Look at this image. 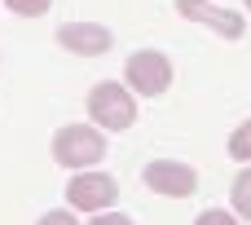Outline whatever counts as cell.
I'll use <instances>...</instances> for the list:
<instances>
[{
  "mask_svg": "<svg viewBox=\"0 0 251 225\" xmlns=\"http://www.w3.org/2000/svg\"><path fill=\"white\" fill-rule=\"evenodd\" d=\"M88 115H93L97 128L124 133V128L137 124V97H132V88H124L119 80H101V84H93V93H88Z\"/></svg>",
  "mask_w": 251,
  "mask_h": 225,
  "instance_id": "6da1fadb",
  "label": "cell"
},
{
  "mask_svg": "<svg viewBox=\"0 0 251 225\" xmlns=\"http://www.w3.org/2000/svg\"><path fill=\"white\" fill-rule=\"evenodd\" d=\"M101 155H106V137L97 128H88V124H66L53 137V159L62 168H79L84 172V168L101 164Z\"/></svg>",
  "mask_w": 251,
  "mask_h": 225,
  "instance_id": "7a4b0ae2",
  "label": "cell"
},
{
  "mask_svg": "<svg viewBox=\"0 0 251 225\" xmlns=\"http://www.w3.org/2000/svg\"><path fill=\"white\" fill-rule=\"evenodd\" d=\"M124 75H128V88L137 97H163L172 88V62L163 53H154V49H137L128 57V71Z\"/></svg>",
  "mask_w": 251,
  "mask_h": 225,
  "instance_id": "3957f363",
  "label": "cell"
},
{
  "mask_svg": "<svg viewBox=\"0 0 251 225\" xmlns=\"http://www.w3.org/2000/svg\"><path fill=\"white\" fill-rule=\"evenodd\" d=\"M115 195H119V186H115L110 172H88L84 168V172H75L66 181V203L75 212H106L115 203Z\"/></svg>",
  "mask_w": 251,
  "mask_h": 225,
  "instance_id": "277c9868",
  "label": "cell"
},
{
  "mask_svg": "<svg viewBox=\"0 0 251 225\" xmlns=\"http://www.w3.org/2000/svg\"><path fill=\"white\" fill-rule=\"evenodd\" d=\"M141 181L154 195H168V199H190L199 190V172L190 164H181V159H154V164H146Z\"/></svg>",
  "mask_w": 251,
  "mask_h": 225,
  "instance_id": "5b68a950",
  "label": "cell"
},
{
  "mask_svg": "<svg viewBox=\"0 0 251 225\" xmlns=\"http://www.w3.org/2000/svg\"><path fill=\"white\" fill-rule=\"evenodd\" d=\"M57 44L71 49V53H79V57H101L115 44V35L101 22H66V27H57Z\"/></svg>",
  "mask_w": 251,
  "mask_h": 225,
  "instance_id": "8992f818",
  "label": "cell"
},
{
  "mask_svg": "<svg viewBox=\"0 0 251 225\" xmlns=\"http://www.w3.org/2000/svg\"><path fill=\"white\" fill-rule=\"evenodd\" d=\"M176 13H181V18H190V22H203V27H212V31H216V35H225V40H238V35L247 31L238 13H229V9H216V4H207V0H176Z\"/></svg>",
  "mask_w": 251,
  "mask_h": 225,
  "instance_id": "52a82bcc",
  "label": "cell"
},
{
  "mask_svg": "<svg viewBox=\"0 0 251 225\" xmlns=\"http://www.w3.org/2000/svg\"><path fill=\"white\" fill-rule=\"evenodd\" d=\"M229 203H234V217L251 221V168L238 172V181H234V190H229Z\"/></svg>",
  "mask_w": 251,
  "mask_h": 225,
  "instance_id": "ba28073f",
  "label": "cell"
},
{
  "mask_svg": "<svg viewBox=\"0 0 251 225\" xmlns=\"http://www.w3.org/2000/svg\"><path fill=\"white\" fill-rule=\"evenodd\" d=\"M229 159L251 164V119H243V124H238V133L229 137Z\"/></svg>",
  "mask_w": 251,
  "mask_h": 225,
  "instance_id": "9c48e42d",
  "label": "cell"
},
{
  "mask_svg": "<svg viewBox=\"0 0 251 225\" xmlns=\"http://www.w3.org/2000/svg\"><path fill=\"white\" fill-rule=\"evenodd\" d=\"M4 4H9L18 18H40V13H49L53 0H4Z\"/></svg>",
  "mask_w": 251,
  "mask_h": 225,
  "instance_id": "30bf717a",
  "label": "cell"
},
{
  "mask_svg": "<svg viewBox=\"0 0 251 225\" xmlns=\"http://www.w3.org/2000/svg\"><path fill=\"white\" fill-rule=\"evenodd\" d=\"M194 225H238V217H234V212H225V208H212V212H203Z\"/></svg>",
  "mask_w": 251,
  "mask_h": 225,
  "instance_id": "8fae6325",
  "label": "cell"
},
{
  "mask_svg": "<svg viewBox=\"0 0 251 225\" xmlns=\"http://www.w3.org/2000/svg\"><path fill=\"white\" fill-rule=\"evenodd\" d=\"M88 225H132V217H124V212H97Z\"/></svg>",
  "mask_w": 251,
  "mask_h": 225,
  "instance_id": "7c38bea8",
  "label": "cell"
},
{
  "mask_svg": "<svg viewBox=\"0 0 251 225\" xmlns=\"http://www.w3.org/2000/svg\"><path fill=\"white\" fill-rule=\"evenodd\" d=\"M35 225H79V221H75V212H49V217H40Z\"/></svg>",
  "mask_w": 251,
  "mask_h": 225,
  "instance_id": "4fadbf2b",
  "label": "cell"
},
{
  "mask_svg": "<svg viewBox=\"0 0 251 225\" xmlns=\"http://www.w3.org/2000/svg\"><path fill=\"white\" fill-rule=\"evenodd\" d=\"M243 4H247V9H251V0H243Z\"/></svg>",
  "mask_w": 251,
  "mask_h": 225,
  "instance_id": "5bb4252c",
  "label": "cell"
}]
</instances>
